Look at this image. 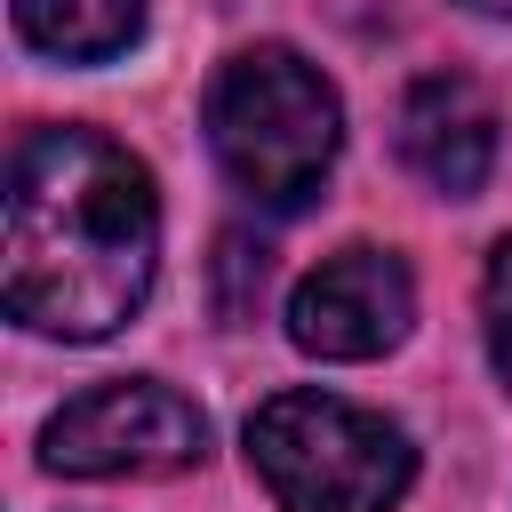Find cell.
<instances>
[{
  "label": "cell",
  "instance_id": "1",
  "mask_svg": "<svg viewBox=\"0 0 512 512\" xmlns=\"http://www.w3.org/2000/svg\"><path fill=\"white\" fill-rule=\"evenodd\" d=\"M160 272L152 168L104 128H32L0 192V304L32 336L128 328Z\"/></svg>",
  "mask_w": 512,
  "mask_h": 512
},
{
  "label": "cell",
  "instance_id": "2",
  "mask_svg": "<svg viewBox=\"0 0 512 512\" xmlns=\"http://www.w3.org/2000/svg\"><path fill=\"white\" fill-rule=\"evenodd\" d=\"M208 152L224 168V184L256 208H304L344 144V104L328 88L320 64H304L280 40L232 48L208 80Z\"/></svg>",
  "mask_w": 512,
  "mask_h": 512
},
{
  "label": "cell",
  "instance_id": "3",
  "mask_svg": "<svg viewBox=\"0 0 512 512\" xmlns=\"http://www.w3.org/2000/svg\"><path fill=\"white\" fill-rule=\"evenodd\" d=\"M248 464L280 512H392L416 480L408 432L336 392H272L248 416Z\"/></svg>",
  "mask_w": 512,
  "mask_h": 512
},
{
  "label": "cell",
  "instance_id": "4",
  "mask_svg": "<svg viewBox=\"0 0 512 512\" xmlns=\"http://www.w3.org/2000/svg\"><path fill=\"white\" fill-rule=\"evenodd\" d=\"M200 456H208V416L152 376L96 384L40 424V464L64 480H160Z\"/></svg>",
  "mask_w": 512,
  "mask_h": 512
},
{
  "label": "cell",
  "instance_id": "5",
  "mask_svg": "<svg viewBox=\"0 0 512 512\" xmlns=\"http://www.w3.org/2000/svg\"><path fill=\"white\" fill-rule=\"evenodd\" d=\"M416 320V280L392 248H336L288 288V344L312 360H376L408 336Z\"/></svg>",
  "mask_w": 512,
  "mask_h": 512
},
{
  "label": "cell",
  "instance_id": "6",
  "mask_svg": "<svg viewBox=\"0 0 512 512\" xmlns=\"http://www.w3.org/2000/svg\"><path fill=\"white\" fill-rule=\"evenodd\" d=\"M400 160L440 200H472L496 168V104L464 72H424L400 96Z\"/></svg>",
  "mask_w": 512,
  "mask_h": 512
},
{
  "label": "cell",
  "instance_id": "7",
  "mask_svg": "<svg viewBox=\"0 0 512 512\" xmlns=\"http://www.w3.org/2000/svg\"><path fill=\"white\" fill-rule=\"evenodd\" d=\"M144 8L152 0H16V32L56 64H112L136 48Z\"/></svg>",
  "mask_w": 512,
  "mask_h": 512
},
{
  "label": "cell",
  "instance_id": "8",
  "mask_svg": "<svg viewBox=\"0 0 512 512\" xmlns=\"http://www.w3.org/2000/svg\"><path fill=\"white\" fill-rule=\"evenodd\" d=\"M480 336H488L496 384L512 392V232L488 248V272H480Z\"/></svg>",
  "mask_w": 512,
  "mask_h": 512
},
{
  "label": "cell",
  "instance_id": "9",
  "mask_svg": "<svg viewBox=\"0 0 512 512\" xmlns=\"http://www.w3.org/2000/svg\"><path fill=\"white\" fill-rule=\"evenodd\" d=\"M472 16H512V0H464Z\"/></svg>",
  "mask_w": 512,
  "mask_h": 512
}]
</instances>
